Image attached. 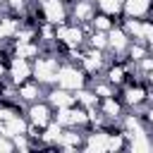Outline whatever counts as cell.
Listing matches in <instances>:
<instances>
[{"instance_id": "cell-1", "label": "cell", "mask_w": 153, "mask_h": 153, "mask_svg": "<svg viewBox=\"0 0 153 153\" xmlns=\"http://www.w3.org/2000/svg\"><path fill=\"white\" fill-rule=\"evenodd\" d=\"M60 65H62V57H60L57 50H43L38 57L31 60V76H33L41 86L50 88V86H55Z\"/></svg>"}, {"instance_id": "cell-2", "label": "cell", "mask_w": 153, "mask_h": 153, "mask_svg": "<svg viewBox=\"0 0 153 153\" xmlns=\"http://www.w3.org/2000/svg\"><path fill=\"white\" fill-rule=\"evenodd\" d=\"M55 86L67 88V91H79L81 86H86V72H84L79 65L62 62V65H60V69H57Z\"/></svg>"}, {"instance_id": "cell-3", "label": "cell", "mask_w": 153, "mask_h": 153, "mask_svg": "<svg viewBox=\"0 0 153 153\" xmlns=\"http://www.w3.org/2000/svg\"><path fill=\"white\" fill-rule=\"evenodd\" d=\"M43 22H50L53 26L69 22V5L65 0H38Z\"/></svg>"}, {"instance_id": "cell-4", "label": "cell", "mask_w": 153, "mask_h": 153, "mask_svg": "<svg viewBox=\"0 0 153 153\" xmlns=\"http://www.w3.org/2000/svg\"><path fill=\"white\" fill-rule=\"evenodd\" d=\"M24 115H26V120H29L31 124L45 127L48 122H53V115H55V110H53V105H50L45 98H41V100H36V103H29Z\"/></svg>"}, {"instance_id": "cell-5", "label": "cell", "mask_w": 153, "mask_h": 153, "mask_svg": "<svg viewBox=\"0 0 153 153\" xmlns=\"http://www.w3.org/2000/svg\"><path fill=\"white\" fill-rule=\"evenodd\" d=\"M96 12H98V7L93 0H74L69 5V22L72 24H88Z\"/></svg>"}, {"instance_id": "cell-6", "label": "cell", "mask_w": 153, "mask_h": 153, "mask_svg": "<svg viewBox=\"0 0 153 153\" xmlns=\"http://www.w3.org/2000/svg\"><path fill=\"white\" fill-rule=\"evenodd\" d=\"M129 36H127V31L120 26V24H115L110 31H108V50L120 60L124 53H127V45H129Z\"/></svg>"}, {"instance_id": "cell-7", "label": "cell", "mask_w": 153, "mask_h": 153, "mask_svg": "<svg viewBox=\"0 0 153 153\" xmlns=\"http://www.w3.org/2000/svg\"><path fill=\"white\" fill-rule=\"evenodd\" d=\"M17 93H19V98H22V103H36V100H41V98H45V86H41L33 76H29L26 81H22V84H17Z\"/></svg>"}, {"instance_id": "cell-8", "label": "cell", "mask_w": 153, "mask_h": 153, "mask_svg": "<svg viewBox=\"0 0 153 153\" xmlns=\"http://www.w3.org/2000/svg\"><path fill=\"white\" fill-rule=\"evenodd\" d=\"M29 76H31V60L19 57V55H12L10 57V81L17 86V84L26 81Z\"/></svg>"}, {"instance_id": "cell-9", "label": "cell", "mask_w": 153, "mask_h": 153, "mask_svg": "<svg viewBox=\"0 0 153 153\" xmlns=\"http://www.w3.org/2000/svg\"><path fill=\"white\" fill-rule=\"evenodd\" d=\"M45 100L53 105V110H57V108H67V105H74V103H76L74 91H67V88H60V86H50V88H45Z\"/></svg>"}, {"instance_id": "cell-10", "label": "cell", "mask_w": 153, "mask_h": 153, "mask_svg": "<svg viewBox=\"0 0 153 153\" xmlns=\"http://www.w3.org/2000/svg\"><path fill=\"white\" fill-rule=\"evenodd\" d=\"M151 2L153 0H124V17H136V19H143L151 10Z\"/></svg>"}, {"instance_id": "cell-11", "label": "cell", "mask_w": 153, "mask_h": 153, "mask_svg": "<svg viewBox=\"0 0 153 153\" xmlns=\"http://www.w3.org/2000/svg\"><path fill=\"white\" fill-rule=\"evenodd\" d=\"M115 24H117V22H115L110 14L100 12V10H98V12L93 14V19H91V26H93V29H98V31H110Z\"/></svg>"}, {"instance_id": "cell-12", "label": "cell", "mask_w": 153, "mask_h": 153, "mask_svg": "<svg viewBox=\"0 0 153 153\" xmlns=\"http://www.w3.org/2000/svg\"><path fill=\"white\" fill-rule=\"evenodd\" d=\"M10 151H14V141L0 134V153H10Z\"/></svg>"}]
</instances>
